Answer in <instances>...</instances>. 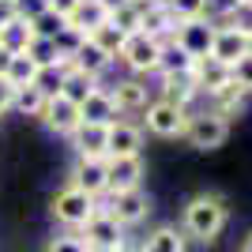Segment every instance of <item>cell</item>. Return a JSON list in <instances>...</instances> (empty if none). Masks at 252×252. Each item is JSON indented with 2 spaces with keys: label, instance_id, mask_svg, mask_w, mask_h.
Wrapping results in <instances>:
<instances>
[{
  "label": "cell",
  "instance_id": "6da1fadb",
  "mask_svg": "<svg viewBox=\"0 0 252 252\" xmlns=\"http://www.w3.org/2000/svg\"><path fill=\"white\" fill-rule=\"evenodd\" d=\"M226 222H230V207H226V200L219 192H200L181 211V233L200 245H211L226 230Z\"/></svg>",
  "mask_w": 252,
  "mask_h": 252
},
{
  "label": "cell",
  "instance_id": "7a4b0ae2",
  "mask_svg": "<svg viewBox=\"0 0 252 252\" xmlns=\"http://www.w3.org/2000/svg\"><path fill=\"white\" fill-rule=\"evenodd\" d=\"M185 143L196 151H219L226 139H230V121L222 113H215V109H192L189 113V125H185Z\"/></svg>",
  "mask_w": 252,
  "mask_h": 252
},
{
  "label": "cell",
  "instance_id": "3957f363",
  "mask_svg": "<svg viewBox=\"0 0 252 252\" xmlns=\"http://www.w3.org/2000/svg\"><path fill=\"white\" fill-rule=\"evenodd\" d=\"M189 113L192 109H185V105L169 102V98H151L147 109H143V128H147L151 136L158 139H181L185 136V125H189Z\"/></svg>",
  "mask_w": 252,
  "mask_h": 252
},
{
  "label": "cell",
  "instance_id": "277c9868",
  "mask_svg": "<svg viewBox=\"0 0 252 252\" xmlns=\"http://www.w3.org/2000/svg\"><path fill=\"white\" fill-rule=\"evenodd\" d=\"M79 237H83V245L87 249H102V252H117L121 245L128 241V233H125V226L109 215V211L102 207V196H98V207L91 211V219L79 226Z\"/></svg>",
  "mask_w": 252,
  "mask_h": 252
},
{
  "label": "cell",
  "instance_id": "5b68a950",
  "mask_svg": "<svg viewBox=\"0 0 252 252\" xmlns=\"http://www.w3.org/2000/svg\"><path fill=\"white\" fill-rule=\"evenodd\" d=\"M98 207V196H87L83 189H75V185H64L57 189V196L49 200V215L53 222H61L68 230H79L87 219H91V211Z\"/></svg>",
  "mask_w": 252,
  "mask_h": 252
},
{
  "label": "cell",
  "instance_id": "8992f818",
  "mask_svg": "<svg viewBox=\"0 0 252 252\" xmlns=\"http://www.w3.org/2000/svg\"><path fill=\"white\" fill-rule=\"evenodd\" d=\"M158 53H162V42L151 38V34H143V31H136V34H128V42H125V49H121L117 61L125 64L132 75L151 79L158 72Z\"/></svg>",
  "mask_w": 252,
  "mask_h": 252
},
{
  "label": "cell",
  "instance_id": "52a82bcc",
  "mask_svg": "<svg viewBox=\"0 0 252 252\" xmlns=\"http://www.w3.org/2000/svg\"><path fill=\"white\" fill-rule=\"evenodd\" d=\"M102 207L113 215L121 226H139V222L151 215V196L143 189H128V192H105L102 196Z\"/></svg>",
  "mask_w": 252,
  "mask_h": 252
},
{
  "label": "cell",
  "instance_id": "ba28073f",
  "mask_svg": "<svg viewBox=\"0 0 252 252\" xmlns=\"http://www.w3.org/2000/svg\"><path fill=\"white\" fill-rule=\"evenodd\" d=\"M38 121H42V125L49 128L53 136L68 139V136L75 132V128L83 125V113H79V105H75L72 98L53 94V98H45V105H42V113H38Z\"/></svg>",
  "mask_w": 252,
  "mask_h": 252
},
{
  "label": "cell",
  "instance_id": "9c48e42d",
  "mask_svg": "<svg viewBox=\"0 0 252 252\" xmlns=\"http://www.w3.org/2000/svg\"><path fill=\"white\" fill-rule=\"evenodd\" d=\"M143 155H121V158H105V192H128V189H143Z\"/></svg>",
  "mask_w": 252,
  "mask_h": 252
},
{
  "label": "cell",
  "instance_id": "30bf717a",
  "mask_svg": "<svg viewBox=\"0 0 252 252\" xmlns=\"http://www.w3.org/2000/svg\"><path fill=\"white\" fill-rule=\"evenodd\" d=\"M215 31H219V23L207 19V15H200V19H181L177 31H173V38H177L192 57H207L211 42H215Z\"/></svg>",
  "mask_w": 252,
  "mask_h": 252
},
{
  "label": "cell",
  "instance_id": "8fae6325",
  "mask_svg": "<svg viewBox=\"0 0 252 252\" xmlns=\"http://www.w3.org/2000/svg\"><path fill=\"white\" fill-rule=\"evenodd\" d=\"M109 94H113L121 113H143L147 102H151V87H147L143 75H125V79H117V83L109 87Z\"/></svg>",
  "mask_w": 252,
  "mask_h": 252
},
{
  "label": "cell",
  "instance_id": "7c38bea8",
  "mask_svg": "<svg viewBox=\"0 0 252 252\" xmlns=\"http://www.w3.org/2000/svg\"><path fill=\"white\" fill-rule=\"evenodd\" d=\"M143 151V128L132 121L117 117L109 125V139H105V158H121V155H139Z\"/></svg>",
  "mask_w": 252,
  "mask_h": 252
},
{
  "label": "cell",
  "instance_id": "4fadbf2b",
  "mask_svg": "<svg viewBox=\"0 0 252 252\" xmlns=\"http://www.w3.org/2000/svg\"><path fill=\"white\" fill-rule=\"evenodd\" d=\"M68 185L83 189L87 196H105V158H75Z\"/></svg>",
  "mask_w": 252,
  "mask_h": 252
},
{
  "label": "cell",
  "instance_id": "5bb4252c",
  "mask_svg": "<svg viewBox=\"0 0 252 252\" xmlns=\"http://www.w3.org/2000/svg\"><path fill=\"white\" fill-rule=\"evenodd\" d=\"M105 139H109V125H79L68 136V147L75 158H105Z\"/></svg>",
  "mask_w": 252,
  "mask_h": 252
},
{
  "label": "cell",
  "instance_id": "9a60e30c",
  "mask_svg": "<svg viewBox=\"0 0 252 252\" xmlns=\"http://www.w3.org/2000/svg\"><path fill=\"white\" fill-rule=\"evenodd\" d=\"M79 113H83L87 125H113L117 117H121V109H117L113 94H109V87L102 83V87H94V91L79 102Z\"/></svg>",
  "mask_w": 252,
  "mask_h": 252
},
{
  "label": "cell",
  "instance_id": "2e32d148",
  "mask_svg": "<svg viewBox=\"0 0 252 252\" xmlns=\"http://www.w3.org/2000/svg\"><path fill=\"white\" fill-rule=\"evenodd\" d=\"M249 49H252V38H249V34H241V31H233V27L222 23L219 31H215V42H211L207 57H215V61H222V64H233L237 57H245Z\"/></svg>",
  "mask_w": 252,
  "mask_h": 252
},
{
  "label": "cell",
  "instance_id": "e0dca14e",
  "mask_svg": "<svg viewBox=\"0 0 252 252\" xmlns=\"http://www.w3.org/2000/svg\"><path fill=\"white\" fill-rule=\"evenodd\" d=\"M192 79H196V87H200V98H207L211 91H219V87L230 83V64L215 61V57H196Z\"/></svg>",
  "mask_w": 252,
  "mask_h": 252
},
{
  "label": "cell",
  "instance_id": "ac0fdd59",
  "mask_svg": "<svg viewBox=\"0 0 252 252\" xmlns=\"http://www.w3.org/2000/svg\"><path fill=\"white\" fill-rule=\"evenodd\" d=\"M68 61H72L75 68H83V72L98 75V79H105V72H109V68L117 64L113 57H109V53L102 49V45H94V42H91V34L83 38V45H79V49H75V57H68Z\"/></svg>",
  "mask_w": 252,
  "mask_h": 252
},
{
  "label": "cell",
  "instance_id": "d6986e66",
  "mask_svg": "<svg viewBox=\"0 0 252 252\" xmlns=\"http://www.w3.org/2000/svg\"><path fill=\"white\" fill-rule=\"evenodd\" d=\"M192 64H196V57L177 38H166L162 53H158V72L155 75H185V72H192Z\"/></svg>",
  "mask_w": 252,
  "mask_h": 252
},
{
  "label": "cell",
  "instance_id": "ffe728a7",
  "mask_svg": "<svg viewBox=\"0 0 252 252\" xmlns=\"http://www.w3.org/2000/svg\"><path fill=\"white\" fill-rule=\"evenodd\" d=\"M143 15V23H139V31L151 34V38H158V42H166V38H173V31H177V15L166 8V0H158V4H151L147 11H139Z\"/></svg>",
  "mask_w": 252,
  "mask_h": 252
},
{
  "label": "cell",
  "instance_id": "44dd1931",
  "mask_svg": "<svg viewBox=\"0 0 252 252\" xmlns=\"http://www.w3.org/2000/svg\"><path fill=\"white\" fill-rule=\"evenodd\" d=\"M162 79V98H169V102H177V105H185V109H192V105L200 102V87H196V79H192V72H185V75H158Z\"/></svg>",
  "mask_w": 252,
  "mask_h": 252
},
{
  "label": "cell",
  "instance_id": "7402d4cb",
  "mask_svg": "<svg viewBox=\"0 0 252 252\" xmlns=\"http://www.w3.org/2000/svg\"><path fill=\"white\" fill-rule=\"evenodd\" d=\"M68 68H72V61H68V57H61V61H53V64H38V72H34V87H38L45 98L61 94Z\"/></svg>",
  "mask_w": 252,
  "mask_h": 252
},
{
  "label": "cell",
  "instance_id": "603a6c76",
  "mask_svg": "<svg viewBox=\"0 0 252 252\" xmlns=\"http://www.w3.org/2000/svg\"><path fill=\"white\" fill-rule=\"evenodd\" d=\"M245 91H237L233 83H226V87H219V91H211L207 94V109H215V113H222L226 121H233V117L245 109Z\"/></svg>",
  "mask_w": 252,
  "mask_h": 252
},
{
  "label": "cell",
  "instance_id": "cb8c5ba5",
  "mask_svg": "<svg viewBox=\"0 0 252 252\" xmlns=\"http://www.w3.org/2000/svg\"><path fill=\"white\" fill-rule=\"evenodd\" d=\"M185 233L177 230V226H158V230H151L147 237H143V252H185Z\"/></svg>",
  "mask_w": 252,
  "mask_h": 252
},
{
  "label": "cell",
  "instance_id": "d4e9b609",
  "mask_svg": "<svg viewBox=\"0 0 252 252\" xmlns=\"http://www.w3.org/2000/svg\"><path fill=\"white\" fill-rule=\"evenodd\" d=\"M34 42V31H31V23L27 19H8L4 27H0V49H8V53H27V45Z\"/></svg>",
  "mask_w": 252,
  "mask_h": 252
},
{
  "label": "cell",
  "instance_id": "484cf974",
  "mask_svg": "<svg viewBox=\"0 0 252 252\" xmlns=\"http://www.w3.org/2000/svg\"><path fill=\"white\" fill-rule=\"evenodd\" d=\"M94 87H102V79L72 64V68H68V75H64V87H61V94H64V98H72V102L79 105L87 94H91V91H94Z\"/></svg>",
  "mask_w": 252,
  "mask_h": 252
},
{
  "label": "cell",
  "instance_id": "4316f807",
  "mask_svg": "<svg viewBox=\"0 0 252 252\" xmlns=\"http://www.w3.org/2000/svg\"><path fill=\"white\" fill-rule=\"evenodd\" d=\"M105 19H109V11H105L98 0H79V8L68 15V23H72V27H79L83 34H91L94 27H102Z\"/></svg>",
  "mask_w": 252,
  "mask_h": 252
},
{
  "label": "cell",
  "instance_id": "83f0119b",
  "mask_svg": "<svg viewBox=\"0 0 252 252\" xmlns=\"http://www.w3.org/2000/svg\"><path fill=\"white\" fill-rule=\"evenodd\" d=\"M42 105H45V94L34 83L31 87H15V98H11V113L15 117H34V121H38Z\"/></svg>",
  "mask_w": 252,
  "mask_h": 252
},
{
  "label": "cell",
  "instance_id": "f1b7e54d",
  "mask_svg": "<svg viewBox=\"0 0 252 252\" xmlns=\"http://www.w3.org/2000/svg\"><path fill=\"white\" fill-rule=\"evenodd\" d=\"M91 42H94V45H102V49H105V53H109V57L117 61V57H121V49H125V42H128V34H125V31H117L113 23L105 19L102 27H94V31H91Z\"/></svg>",
  "mask_w": 252,
  "mask_h": 252
},
{
  "label": "cell",
  "instance_id": "f546056e",
  "mask_svg": "<svg viewBox=\"0 0 252 252\" xmlns=\"http://www.w3.org/2000/svg\"><path fill=\"white\" fill-rule=\"evenodd\" d=\"M34 72H38V64H34L27 53H11L4 79H8L11 87H31V83H34Z\"/></svg>",
  "mask_w": 252,
  "mask_h": 252
},
{
  "label": "cell",
  "instance_id": "4dcf8cb0",
  "mask_svg": "<svg viewBox=\"0 0 252 252\" xmlns=\"http://www.w3.org/2000/svg\"><path fill=\"white\" fill-rule=\"evenodd\" d=\"M64 15L61 11H53V8H45L42 15H34L31 19V31H34V38H57V34H61V27H64Z\"/></svg>",
  "mask_w": 252,
  "mask_h": 252
},
{
  "label": "cell",
  "instance_id": "1f68e13d",
  "mask_svg": "<svg viewBox=\"0 0 252 252\" xmlns=\"http://www.w3.org/2000/svg\"><path fill=\"white\" fill-rule=\"evenodd\" d=\"M226 27H233V31H241V34H249L252 38V0H237V4H233L230 8V15H226ZM219 23V27H222Z\"/></svg>",
  "mask_w": 252,
  "mask_h": 252
},
{
  "label": "cell",
  "instance_id": "d6a6232c",
  "mask_svg": "<svg viewBox=\"0 0 252 252\" xmlns=\"http://www.w3.org/2000/svg\"><path fill=\"white\" fill-rule=\"evenodd\" d=\"M230 83L237 91H245V94H252V49L230 64Z\"/></svg>",
  "mask_w": 252,
  "mask_h": 252
},
{
  "label": "cell",
  "instance_id": "836d02e7",
  "mask_svg": "<svg viewBox=\"0 0 252 252\" xmlns=\"http://www.w3.org/2000/svg\"><path fill=\"white\" fill-rule=\"evenodd\" d=\"M83 38H87V34L79 31V27L64 23V27H61V34L53 38V45H57V53H61V57H75V49L83 45Z\"/></svg>",
  "mask_w": 252,
  "mask_h": 252
},
{
  "label": "cell",
  "instance_id": "e575fe53",
  "mask_svg": "<svg viewBox=\"0 0 252 252\" xmlns=\"http://www.w3.org/2000/svg\"><path fill=\"white\" fill-rule=\"evenodd\" d=\"M109 23H113L117 31H125V34H136L139 23H143V15H139V8H132V4H121V8L109 11Z\"/></svg>",
  "mask_w": 252,
  "mask_h": 252
},
{
  "label": "cell",
  "instance_id": "d590c367",
  "mask_svg": "<svg viewBox=\"0 0 252 252\" xmlns=\"http://www.w3.org/2000/svg\"><path fill=\"white\" fill-rule=\"evenodd\" d=\"M166 8L181 19H200V15H207V0H166Z\"/></svg>",
  "mask_w": 252,
  "mask_h": 252
},
{
  "label": "cell",
  "instance_id": "8d00e7d4",
  "mask_svg": "<svg viewBox=\"0 0 252 252\" xmlns=\"http://www.w3.org/2000/svg\"><path fill=\"white\" fill-rule=\"evenodd\" d=\"M27 57H31L34 64H53V61H61V53H57V45H53V38H34V42L27 45Z\"/></svg>",
  "mask_w": 252,
  "mask_h": 252
},
{
  "label": "cell",
  "instance_id": "74e56055",
  "mask_svg": "<svg viewBox=\"0 0 252 252\" xmlns=\"http://www.w3.org/2000/svg\"><path fill=\"white\" fill-rule=\"evenodd\" d=\"M42 252H87V245L79 233H57V237H49V245Z\"/></svg>",
  "mask_w": 252,
  "mask_h": 252
},
{
  "label": "cell",
  "instance_id": "f35d334b",
  "mask_svg": "<svg viewBox=\"0 0 252 252\" xmlns=\"http://www.w3.org/2000/svg\"><path fill=\"white\" fill-rule=\"evenodd\" d=\"M45 8H49V0H15V15L27 19V23H31L34 15H42Z\"/></svg>",
  "mask_w": 252,
  "mask_h": 252
},
{
  "label": "cell",
  "instance_id": "ab89813d",
  "mask_svg": "<svg viewBox=\"0 0 252 252\" xmlns=\"http://www.w3.org/2000/svg\"><path fill=\"white\" fill-rule=\"evenodd\" d=\"M11 98H15V87H11L8 79L0 75V117H4V113H11Z\"/></svg>",
  "mask_w": 252,
  "mask_h": 252
},
{
  "label": "cell",
  "instance_id": "60d3db41",
  "mask_svg": "<svg viewBox=\"0 0 252 252\" xmlns=\"http://www.w3.org/2000/svg\"><path fill=\"white\" fill-rule=\"evenodd\" d=\"M49 8H53V11H61L64 19H68V15L79 8V0H49Z\"/></svg>",
  "mask_w": 252,
  "mask_h": 252
},
{
  "label": "cell",
  "instance_id": "b9f144b4",
  "mask_svg": "<svg viewBox=\"0 0 252 252\" xmlns=\"http://www.w3.org/2000/svg\"><path fill=\"white\" fill-rule=\"evenodd\" d=\"M8 19H15V0H0V27Z\"/></svg>",
  "mask_w": 252,
  "mask_h": 252
},
{
  "label": "cell",
  "instance_id": "7bdbcfd3",
  "mask_svg": "<svg viewBox=\"0 0 252 252\" xmlns=\"http://www.w3.org/2000/svg\"><path fill=\"white\" fill-rule=\"evenodd\" d=\"M117 252H143V245H139V241H125Z\"/></svg>",
  "mask_w": 252,
  "mask_h": 252
},
{
  "label": "cell",
  "instance_id": "ee69618b",
  "mask_svg": "<svg viewBox=\"0 0 252 252\" xmlns=\"http://www.w3.org/2000/svg\"><path fill=\"white\" fill-rule=\"evenodd\" d=\"M8 61H11V53H8V49H0V75L8 72Z\"/></svg>",
  "mask_w": 252,
  "mask_h": 252
},
{
  "label": "cell",
  "instance_id": "f6af8a7d",
  "mask_svg": "<svg viewBox=\"0 0 252 252\" xmlns=\"http://www.w3.org/2000/svg\"><path fill=\"white\" fill-rule=\"evenodd\" d=\"M98 4H102L105 11H113V8H121V4H128V0H98Z\"/></svg>",
  "mask_w": 252,
  "mask_h": 252
},
{
  "label": "cell",
  "instance_id": "bcb514c9",
  "mask_svg": "<svg viewBox=\"0 0 252 252\" xmlns=\"http://www.w3.org/2000/svg\"><path fill=\"white\" fill-rule=\"evenodd\" d=\"M241 252H252V233H249V237L241 241Z\"/></svg>",
  "mask_w": 252,
  "mask_h": 252
},
{
  "label": "cell",
  "instance_id": "7dc6e473",
  "mask_svg": "<svg viewBox=\"0 0 252 252\" xmlns=\"http://www.w3.org/2000/svg\"><path fill=\"white\" fill-rule=\"evenodd\" d=\"M87 252H102V249H87Z\"/></svg>",
  "mask_w": 252,
  "mask_h": 252
}]
</instances>
